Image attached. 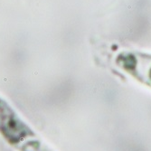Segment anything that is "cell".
<instances>
[{
  "label": "cell",
  "instance_id": "6da1fadb",
  "mask_svg": "<svg viewBox=\"0 0 151 151\" xmlns=\"http://www.w3.org/2000/svg\"><path fill=\"white\" fill-rule=\"evenodd\" d=\"M120 62L121 65L126 68V69H129V70H131V69H134L135 66H136V63H137V61L135 59L134 56L132 55H126V56H122V58H119V63Z\"/></svg>",
  "mask_w": 151,
  "mask_h": 151
},
{
  "label": "cell",
  "instance_id": "7a4b0ae2",
  "mask_svg": "<svg viewBox=\"0 0 151 151\" xmlns=\"http://www.w3.org/2000/svg\"><path fill=\"white\" fill-rule=\"evenodd\" d=\"M150 78H151V71H150Z\"/></svg>",
  "mask_w": 151,
  "mask_h": 151
}]
</instances>
